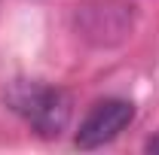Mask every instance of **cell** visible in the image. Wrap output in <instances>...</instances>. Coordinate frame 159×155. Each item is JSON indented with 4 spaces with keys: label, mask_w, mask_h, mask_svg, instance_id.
Returning a JSON list of instances; mask_svg holds the SVG:
<instances>
[{
    "label": "cell",
    "mask_w": 159,
    "mask_h": 155,
    "mask_svg": "<svg viewBox=\"0 0 159 155\" xmlns=\"http://www.w3.org/2000/svg\"><path fill=\"white\" fill-rule=\"evenodd\" d=\"M9 110L21 116L40 137H58L70 122V94L37 79H16L6 91Z\"/></svg>",
    "instance_id": "1"
},
{
    "label": "cell",
    "mask_w": 159,
    "mask_h": 155,
    "mask_svg": "<svg viewBox=\"0 0 159 155\" xmlns=\"http://www.w3.org/2000/svg\"><path fill=\"white\" fill-rule=\"evenodd\" d=\"M135 122V107L122 97H107L98 100L77 128V146L80 149H98L104 143L116 140L129 125Z\"/></svg>",
    "instance_id": "2"
},
{
    "label": "cell",
    "mask_w": 159,
    "mask_h": 155,
    "mask_svg": "<svg viewBox=\"0 0 159 155\" xmlns=\"http://www.w3.org/2000/svg\"><path fill=\"white\" fill-rule=\"evenodd\" d=\"M147 152H159V137H150L147 140Z\"/></svg>",
    "instance_id": "3"
}]
</instances>
